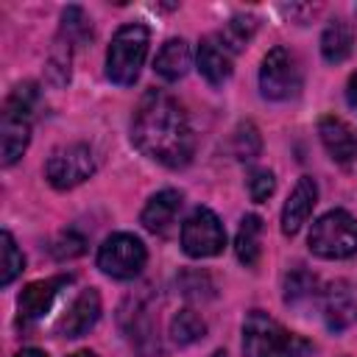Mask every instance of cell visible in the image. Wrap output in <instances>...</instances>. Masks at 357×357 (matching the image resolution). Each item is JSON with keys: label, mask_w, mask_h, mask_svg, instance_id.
<instances>
[{"label": "cell", "mask_w": 357, "mask_h": 357, "mask_svg": "<svg viewBox=\"0 0 357 357\" xmlns=\"http://www.w3.org/2000/svg\"><path fill=\"white\" fill-rule=\"evenodd\" d=\"M212 357H226V351H215V354H212Z\"/></svg>", "instance_id": "obj_31"}, {"label": "cell", "mask_w": 357, "mask_h": 357, "mask_svg": "<svg viewBox=\"0 0 357 357\" xmlns=\"http://www.w3.org/2000/svg\"><path fill=\"white\" fill-rule=\"evenodd\" d=\"M254 31H257V20L254 17H231L229 22H226V28L220 31V42L231 50V53H237L251 36H254Z\"/></svg>", "instance_id": "obj_23"}, {"label": "cell", "mask_w": 357, "mask_h": 357, "mask_svg": "<svg viewBox=\"0 0 357 357\" xmlns=\"http://www.w3.org/2000/svg\"><path fill=\"white\" fill-rule=\"evenodd\" d=\"M198 70L209 84H223L231 75V50L218 39L206 36L198 45Z\"/></svg>", "instance_id": "obj_14"}, {"label": "cell", "mask_w": 357, "mask_h": 357, "mask_svg": "<svg viewBox=\"0 0 357 357\" xmlns=\"http://www.w3.org/2000/svg\"><path fill=\"white\" fill-rule=\"evenodd\" d=\"M307 243L324 259H346L357 254V220L343 209H332L312 223Z\"/></svg>", "instance_id": "obj_4"}, {"label": "cell", "mask_w": 357, "mask_h": 357, "mask_svg": "<svg viewBox=\"0 0 357 357\" xmlns=\"http://www.w3.org/2000/svg\"><path fill=\"white\" fill-rule=\"evenodd\" d=\"M145 259H148V251L142 240L126 231L106 237L98 251V268L114 279H134L145 268Z\"/></svg>", "instance_id": "obj_5"}, {"label": "cell", "mask_w": 357, "mask_h": 357, "mask_svg": "<svg viewBox=\"0 0 357 357\" xmlns=\"http://www.w3.org/2000/svg\"><path fill=\"white\" fill-rule=\"evenodd\" d=\"M259 89L271 100H287L301 89V67L287 47H273L259 70Z\"/></svg>", "instance_id": "obj_6"}, {"label": "cell", "mask_w": 357, "mask_h": 357, "mask_svg": "<svg viewBox=\"0 0 357 357\" xmlns=\"http://www.w3.org/2000/svg\"><path fill=\"white\" fill-rule=\"evenodd\" d=\"M153 70L165 78V81H178L187 75L190 70V47L184 39H170L162 45V50L156 53Z\"/></svg>", "instance_id": "obj_17"}, {"label": "cell", "mask_w": 357, "mask_h": 357, "mask_svg": "<svg viewBox=\"0 0 357 357\" xmlns=\"http://www.w3.org/2000/svg\"><path fill=\"white\" fill-rule=\"evenodd\" d=\"M0 243H3V268H0V284H11V282H14V279L22 273L25 259H22V254H20L17 243H14V237H11L8 231H3Z\"/></svg>", "instance_id": "obj_25"}, {"label": "cell", "mask_w": 357, "mask_h": 357, "mask_svg": "<svg viewBox=\"0 0 357 357\" xmlns=\"http://www.w3.org/2000/svg\"><path fill=\"white\" fill-rule=\"evenodd\" d=\"M315 287H318V279L304 271V268H296L284 276V301L287 304H298L301 298H310L315 296Z\"/></svg>", "instance_id": "obj_24"}, {"label": "cell", "mask_w": 357, "mask_h": 357, "mask_svg": "<svg viewBox=\"0 0 357 357\" xmlns=\"http://www.w3.org/2000/svg\"><path fill=\"white\" fill-rule=\"evenodd\" d=\"M307 340L287 332L271 315L254 310L243 324V354L245 357H304Z\"/></svg>", "instance_id": "obj_2"}, {"label": "cell", "mask_w": 357, "mask_h": 357, "mask_svg": "<svg viewBox=\"0 0 357 357\" xmlns=\"http://www.w3.org/2000/svg\"><path fill=\"white\" fill-rule=\"evenodd\" d=\"M100 318V296L95 290H84L73 304L70 310L61 315L59 321V335L61 337H81L86 335Z\"/></svg>", "instance_id": "obj_11"}, {"label": "cell", "mask_w": 357, "mask_h": 357, "mask_svg": "<svg viewBox=\"0 0 357 357\" xmlns=\"http://www.w3.org/2000/svg\"><path fill=\"white\" fill-rule=\"evenodd\" d=\"M0 134H3V165L8 167V165H14L22 153H25V148H28V139H31V123L28 120H20V117H8V114H3V128H0Z\"/></svg>", "instance_id": "obj_19"}, {"label": "cell", "mask_w": 357, "mask_h": 357, "mask_svg": "<svg viewBox=\"0 0 357 357\" xmlns=\"http://www.w3.org/2000/svg\"><path fill=\"white\" fill-rule=\"evenodd\" d=\"M318 134H321V142H324L326 153L335 162L349 165V162L357 159V134L340 117H324L318 123Z\"/></svg>", "instance_id": "obj_13"}, {"label": "cell", "mask_w": 357, "mask_h": 357, "mask_svg": "<svg viewBox=\"0 0 357 357\" xmlns=\"http://www.w3.org/2000/svg\"><path fill=\"white\" fill-rule=\"evenodd\" d=\"M229 148H231L234 159H243V162L245 159H254L259 153V148H262V137H259L257 126L254 123H240L234 128V134H231Z\"/></svg>", "instance_id": "obj_22"}, {"label": "cell", "mask_w": 357, "mask_h": 357, "mask_svg": "<svg viewBox=\"0 0 357 357\" xmlns=\"http://www.w3.org/2000/svg\"><path fill=\"white\" fill-rule=\"evenodd\" d=\"M276 181H273V173L265 170V167H254L248 173V192H251V201H265L271 192H273Z\"/></svg>", "instance_id": "obj_27"}, {"label": "cell", "mask_w": 357, "mask_h": 357, "mask_svg": "<svg viewBox=\"0 0 357 357\" xmlns=\"http://www.w3.org/2000/svg\"><path fill=\"white\" fill-rule=\"evenodd\" d=\"M36 106H39V89L36 84H20L8 98H6V106H3V114L8 117H20V120H28L36 114Z\"/></svg>", "instance_id": "obj_20"}, {"label": "cell", "mask_w": 357, "mask_h": 357, "mask_svg": "<svg viewBox=\"0 0 357 357\" xmlns=\"http://www.w3.org/2000/svg\"><path fill=\"white\" fill-rule=\"evenodd\" d=\"M70 284V276H56V279H45V282H31L22 296H20V324H31L39 321L50 312L59 290Z\"/></svg>", "instance_id": "obj_9"}, {"label": "cell", "mask_w": 357, "mask_h": 357, "mask_svg": "<svg viewBox=\"0 0 357 357\" xmlns=\"http://www.w3.org/2000/svg\"><path fill=\"white\" fill-rule=\"evenodd\" d=\"M170 335H173V340H176L178 346H190V343H195V340H201V337L206 335V324L201 321L198 312H192V310H178V312L173 315V321H170Z\"/></svg>", "instance_id": "obj_21"}, {"label": "cell", "mask_w": 357, "mask_h": 357, "mask_svg": "<svg viewBox=\"0 0 357 357\" xmlns=\"http://www.w3.org/2000/svg\"><path fill=\"white\" fill-rule=\"evenodd\" d=\"M92 173H95V156H92L89 145H84V142H73V145L53 151L45 165V176L56 190H70V187L86 181Z\"/></svg>", "instance_id": "obj_7"}, {"label": "cell", "mask_w": 357, "mask_h": 357, "mask_svg": "<svg viewBox=\"0 0 357 357\" xmlns=\"http://www.w3.org/2000/svg\"><path fill=\"white\" fill-rule=\"evenodd\" d=\"M50 251H53L56 259H73V257H81V254L86 251V240H84L78 231L70 229V231H61V234L53 240Z\"/></svg>", "instance_id": "obj_26"}, {"label": "cell", "mask_w": 357, "mask_h": 357, "mask_svg": "<svg viewBox=\"0 0 357 357\" xmlns=\"http://www.w3.org/2000/svg\"><path fill=\"white\" fill-rule=\"evenodd\" d=\"M259 237H262V218L245 215L240 220V229L234 237V254L245 268H254L259 259Z\"/></svg>", "instance_id": "obj_18"}, {"label": "cell", "mask_w": 357, "mask_h": 357, "mask_svg": "<svg viewBox=\"0 0 357 357\" xmlns=\"http://www.w3.org/2000/svg\"><path fill=\"white\" fill-rule=\"evenodd\" d=\"M354 50V28L346 20H332L321 36V53L329 64H340Z\"/></svg>", "instance_id": "obj_16"}, {"label": "cell", "mask_w": 357, "mask_h": 357, "mask_svg": "<svg viewBox=\"0 0 357 357\" xmlns=\"http://www.w3.org/2000/svg\"><path fill=\"white\" fill-rule=\"evenodd\" d=\"M148 28L142 22H131V25H123L112 45H109V53H106V75L109 81L120 84V86H131L139 75V67L145 61V53H148Z\"/></svg>", "instance_id": "obj_3"}, {"label": "cell", "mask_w": 357, "mask_h": 357, "mask_svg": "<svg viewBox=\"0 0 357 357\" xmlns=\"http://www.w3.org/2000/svg\"><path fill=\"white\" fill-rule=\"evenodd\" d=\"M131 137L145 156L167 167H184L195 151V139L181 106L162 89H148L137 103Z\"/></svg>", "instance_id": "obj_1"}, {"label": "cell", "mask_w": 357, "mask_h": 357, "mask_svg": "<svg viewBox=\"0 0 357 357\" xmlns=\"http://www.w3.org/2000/svg\"><path fill=\"white\" fill-rule=\"evenodd\" d=\"M226 245V229L209 209H195L181 226V248L190 257H215Z\"/></svg>", "instance_id": "obj_8"}, {"label": "cell", "mask_w": 357, "mask_h": 357, "mask_svg": "<svg viewBox=\"0 0 357 357\" xmlns=\"http://www.w3.org/2000/svg\"><path fill=\"white\" fill-rule=\"evenodd\" d=\"M346 98H349L351 109H357V73L349 78V86H346Z\"/></svg>", "instance_id": "obj_28"}, {"label": "cell", "mask_w": 357, "mask_h": 357, "mask_svg": "<svg viewBox=\"0 0 357 357\" xmlns=\"http://www.w3.org/2000/svg\"><path fill=\"white\" fill-rule=\"evenodd\" d=\"M178 209H181V192H178V190H162V192H156V195L145 204L139 220H142V226H145L148 231L165 234V231L176 223Z\"/></svg>", "instance_id": "obj_15"}, {"label": "cell", "mask_w": 357, "mask_h": 357, "mask_svg": "<svg viewBox=\"0 0 357 357\" xmlns=\"http://www.w3.org/2000/svg\"><path fill=\"white\" fill-rule=\"evenodd\" d=\"M70 357H95L92 351H75V354H70Z\"/></svg>", "instance_id": "obj_30"}, {"label": "cell", "mask_w": 357, "mask_h": 357, "mask_svg": "<svg viewBox=\"0 0 357 357\" xmlns=\"http://www.w3.org/2000/svg\"><path fill=\"white\" fill-rule=\"evenodd\" d=\"M315 201H318V187H315V181H312L310 176H301L298 184H296V190L290 192L284 209H282V231H284V234H296V231L307 223V218L312 215Z\"/></svg>", "instance_id": "obj_12"}, {"label": "cell", "mask_w": 357, "mask_h": 357, "mask_svg": "<svg viewBox=\"0 0 357 357\" xmlns=\"http://www.w3.org/2000/svg\"><path fill=\"white\" fill-rule=\"evenodd\" d=\"M14 357H47L45 351H39V349H22L20 354H14Z\"/></svg>", "instance_id": "obj_29"}, {"label": "cell", "mask_w": 357, "mask_h": 357, "mask_svg": "<svg viewBox=\"0 0 357 357\" xmlns=\"http://www.w3.org/2000/svg\"><path fill=\"white\" fill-rule=\"evenodd\" d=\"M321 310H324L326 326L335 329V332H343L357 321V298H354V293L346 282H335L324 290Z\"/></svg>", "instance_id": "obj_10"}]
</instances>
